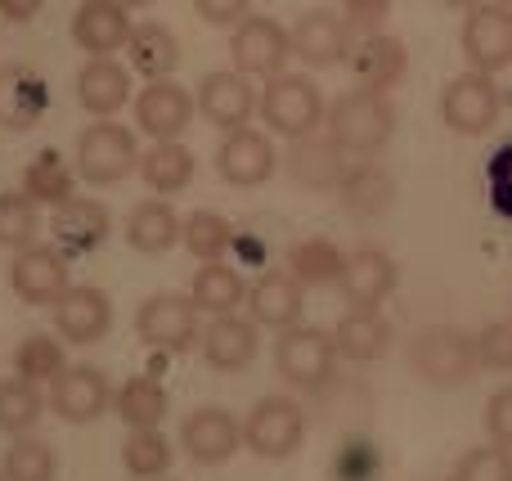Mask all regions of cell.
<instances>
[{
  "label": "cell",
  "mask_w": 512,
  "mask_h": 481,
  "mask_svg": "<svg viewBox=\"0 0 512 481\" xmlns=\"http://www.w3.org/2000/svg\"><path fill=\"white\" fill-rule=\"evenodd\" d=\"M230 59L248 77H279L283 63L292 59V32L265 14H248L243 23H234Z\"/></svg>",
  "instance_id": "obj_10"
},
{
  "label": "cell",
  "mask_w": 512,
  "mask_h": 481,
  "mask_svg": "<svg viewBox=\"0 0 512 481\" xmlns=\"http://www.w3.org/2000/svg\"><path fill=\"white\" fill-rule=\"evenodd\" d=\"M409 365H414V374L432 387L468 383V378L481 369L477 338L454 329V324H427V329H418L414 342H409Z\"/></svg>",
  "instance_id": "obj_2"
},
{
  "label": "cell",
  "mask_w": 512,
  "mask_h": 481,
  "mask_svg": "<svg viewBox=\"0 0 512 481\" xmlns=\"http://www.w3.org/2000/svg\"><path fill=\"white\" fill-rule=\"evenodd\" d=\"M108 401H113V387H108L104 369H95V365H68L50 383L54 414L68 423H95L108 410Z\"/></svg>",
  "instance_id": "obj_16"
},
{
  "label": "cell",
  "mask_w": 512,
  "mask_h": 481,
  "mask_svg": "<svg viewBox=\"0 0 512 481\" xmlns=\"http://www.w3.org/2000/svg\"><path fill=\"white\" fill-rule=\"evenodd\" d=\"M5 481H54L59 464H54V450L36 437H14V446L5 450V464H0Z\"/></svg>",
  "instance_id": "obj_40"
},
{
  "label": "cell",
  "mask_w": 512,
  "mask_h": 481,
  "mask_svg": "<svg viewBox=\"0 0 512 481\" xmlns=\"http://www.w3.org/2000/svg\"><path fill=\"white\" fill-rule=\"evenodd\" d=\"M189 297H194V306L207 315H230V311H239V302H248V284H243V275L234 266H225V261H203V266L194 270Z\"/></svg>",
  "instance_id": "obj_30"
},
{
  "label": "cell",
  "mask_w": 512,
  "mask_h": 481,
  "mask_svg": "<svg viewBox=\"0 0 512 481\" xmlns=\"http://www.w3.org/2000/svg\"><path fill=\"white\" fill-rule=\"evenodd\" d=\"M248 5H252V0H194L198 18H203V23H212V27L243 23V18H248Z\"/></svg>",
  "instance_id": "obj_47"
},
{
  "label": "cell",
  "mask_w": 512,
  "mask_h": 481,
  "mask_svg": "<svg viewBox=\"0 0 512 481\" xmlns=\"http://www.w3.org/2000/svg\"><path fill=\"white\" fill-rule=\"evenodd\" d=\"M122 464H126V473L140 477V481L167 477V468H171V441L162 437L158 428H131V437H126V446H122Z\"/></svg>",
  "instance_id": "obj_38"
},
{
  "label": "cell",
  "mask_w": 512,
  "mask_h": 481,
  "mask_svg": "<svg viewBox=\"0 0 512 481\" xmlns=\"http://www.w3.org/2000/svg\"><path fill=\"white\" fill-rule=\"evenodd\" d=\"M135 333H140L144 347L167 351V356H176V351H189L198 338H203V333H198V306H194V297L153 293L149 302L140 306V315H135Z\"/></svg>",
  "instance_id": "obj_9"
},
{
  "label": "cell",
  "mask_w": 512,
  "mask_h": 481,
  "mask_svg": "<svg viewBox=\"0 0 512 481\" xmlns=\"http://www.w3.org/2000/svg\"><path fill=\"white\" fill-rule=\"evenodd\" d=\"M333 342H337V356L355 360V365H369V360L387 356L391 324L378 311H346L333 329Z\"/></svg>",
  "instance_id": "obj_28"
},
{
  "label": "cell",
  "mask_w": 512,
  "mask_h": 481,
  "mask_svg": "<svg viewBox=\"0 0 512 481\" xmlns=\"http://www.w3.org/2000/svg\"><path fill=\"white\" fill-rule=\"evenodd\" d=\"M23 194L32 198V203H68L72 194H77V176H72V167L59 158V149H41L32 162H27L23 171Z\"/></svg>",
  "instance_id": "obj_34"
},
{
  "label": "cell",
  "mask_w": 512,
  "mask_h": 481,
  "mask_svg": "<svg viewBox=\"0 0 512 481\" xmlns=\"http://www.w3.org/2000/svg\"><path fill=\"white\" fill-rule=\"evenodd\" d=\"M14 369H18V378H27V383H54L68 365H63L59 342L32 333V338H23V347L14 351Z\"/></svg>",
  "instance_id": "obj_42"
},
{
  "label": "cell",
  "mask_w": 512,
  "mask_h": 481,
  "mask_svg": "<svg viewBox=\"0 0 512 481\" xmlns=\"http://www.w3.org/2000/svg\"><path fill=\"white\" fill-rule=\"evenodd\" d=\"M324 126L346 153H378L396 135V104L387 90L351 86L328 104Z\"/></svg>",
  "instance_id": "obj_1"
},
{
  "label": "cell",
  "mask_w": 512,
  "mask_h": 481,
  "mask_svg": "<svg viewBox=\"0 0 512 481\" xmlns=\"http://www.w3.org/2000/svg\"><path fill=\"white\" fill-rule=\"evenodd\" d=\"M477 356H481V365L486 369H512V320H499V324H490L486 333L477 338Z\"/></svg>",
  "instance_id": "obj_44"
},
{
  "label": "cell",
  "mask_w": 512,
  "mask_h": 481,
  "mask_svg": "<svg viewBox=\"0 0 512 481\" xmlns=\"http://www.w3.org/2000/svg\"><path fill=\"white\" fill-rule=\"evenodd\" d=\"M41 234V203L27 194H0V248H27Z\"/></svg>",
  "instance_id": "obj_41"
},
{
  "label": "cell",
  "mask_w": 512,
  "mask_h": 481,
  "mask_svg": "<svg viewBox=\"0 0 512 481\" xmlns=\"http://www.w3.org/2000/svg\"><path fill=\"white\" fill-rule=\"evenodd\" d=\"M342 248H337L333 239H301L297 248L288 252V270L297 275L301 288H328L342 279Z\"/></svg>",
  "instance_id": "obj_35"
},
{
  "label": "cell",
  "mask_w": 512,
  "mask_h": 481,
  "mask_svg": "<svg viewBox=\"0 0 512 481\" xmlns=\"http://www.w3.org/2000/svg\"><path fill=\"white\" fill-rule=\"evenodd\" d=\"M459 45H463L468 68H477V72L495 77V72L512 68V9L504 0H495V5L481 0V5L468 9V18H463Z\"/></svg>",
  "instance_id": "obj_8"
},
{
  "label": "cell",
  "mask_w": 512,
  "mask_h": 481,
  "mask_svg": "<svg viewBox=\"0 0 512 481\" xmlns=\"http://www.w3.org/2000/svg\"><path fill=\"white\" fill-rule=\"evenodd\" d=\"M306 441V414L292 396H261L243 423V446L256 459H288Z\"/></svg>",
  "instance_id": "obj_6"
},
{
  "label": "cell",
  "mask_w": 512,
  "mask_h": 481,
  "mask_svg": "<svg viewBox=\"0 0 512 481\" xmlns=\"http://www.w3.org/2000/svg\"><path fill=\"white\" fill-rule=\"evenodd\" d=\"M441 122L454 135H486L499 122V86L490 72H459L441 90Z\"/></svg>",
  "instance_id": "obj_7"
},
{
  "label": "cell",
  "mask_w": 512,
  "mask_h": 481,
  "mask_svg": "<svg viewBox=\"0 0 512 481\" xmlns=\"http://www.w3.org/2000/svg\"><path fill=\"white\" fill-rule=\"evenodd\" d=\"M72 41L86 54H117L131 41V14L117 0H81L72 14Z\"/></svg>",
  "instance_id": "obj_22"
},
{
  "label": "cell",
  "mask_w": 512,
  "mask_h": 481,
  "mask_svg": "<svg viewBox=\"0 0 512 481\" xmlns=\"http://www.w3.org/2000/svg\"><path fill=\"white\" fill-rule=\"evenodd\" d=\"M198 113L207 117L212 126H221V131H239V126L252 122L256 113V90L248 81V72L239 68H221V72H207L203 81H198Z\"/></svg>",
  "instance_id": "obj_14"
},
{
  "label": "cell",
  "mask_w": 512,
  "mask_h": 481,
  "mask_svg": "<svg viewBox=\"0 0 512 481\" xmlns=\"http://www.w3.org/2000/svg\"><path fill=\"white\" fill-rule=\"evenodd\" d=\"M274 369L288 378L292 387L301 392H319V387L333 383V369H337V342L333 333L315 329V324H292L283 329V338L274 342Z\"/></svg>",
  "instance_id": "obj_5"
},
{
  "label": "cell",
  "mask_w": 512,
  "mask_h": 481,
  "mask_svg": "<svg viewBox=\"0 0 512 481\" xmlns=\"http://www.w3.org/2000/svg\"><path fill=\"white\" fill-rule=\"evenodd\" d=\"M45 113V86L36 72L27 68H5L0 72V122L14 126V131H27L36 126Z\"/></svg>",
  "instance_id": "obj_31"
},
{
  "label": "cell",
  "mask_w": 512,
  "mask_h": 481,
  "mask_svg": "<svg viewBox=\"0 0 512 481\" xmlns=\"http://www.w3.org/2000/svg\"><path fill=\"white\" fill-rule=\"evenodd\" d=\"M504 5H508V9H512V0H504Z\"/></svg>",
  "instance_id": "obj_52"
},
{
  "label": "cell",
  "mask_w": 512,
  "mask_h": 481,
  "mask_svg": "<svg viewBox=\"0 0 512 481\" xmlns=\"http://www.w3.org/2000/svg\"><path fill=\"white\" fill-rule=\"evenodd\" d=\"M454 481H512V455L508 446H477L459 459L454 468Z\"/></svg>",
  "instance_id": "obj_43"
},
{
  "label": "cell",
  "mask_w": 512,
  "mask_h": 481,
  "mask_svg": "<svg viewBox=\"0 0 512 481\" xmlns=\"http://www.w3.org/2000/svg\"><path fill=\"white\" fill-rule=\"evenodd\" d=\"M194 108H198V99L180 81L158 77L135 95V126L149 140H180L189 131V122H194Z\"/></svg>",
  "instance_id": "obj_12"
},
{
  "label": "cell",
  "mask_w": 512,
  "mask_h": 481,
  "mask_svg": "<svg viewBox=\"0 0 512 481\" xmlns=\"http://www.w3.org/2000/svg\"><path fill=\"white\" fill-rule=\"evenodd\" d=\"M41 414H45V396L36 392V383H27V378H5L0 383V432L23 437V432H32L41 423Z\"/></svg>",
  "instance_id": "obj_37"
},
{
  "label": "cell",
  "mask_w": 512,
  "mask_h": 481,
  "mask_svg": "<svg viewBox=\"0 0 512 481\" xmlns=\"http://www.w3.org/2000/svg\"><path fill=\"white\" fill-rule=\"evenodd\" d=\"M337 288H342V297H346L351 311H378V306L391 297V288H396V261H391L382 248L351 252L346 266H342Z\"/></svg>",
  "instance_id": "obj_18"
},
{
  "label": "cell",
  "mask_w": 512,
  "mask_h": 481,
  "mask_svg": "<svg viewBox=\"0 0 512 481\" xmlns=\"http://www.w3.org/2000/svg\"><path fill=\"white\" fill-rule=\"evenodd\" d=\"M337 194H342V207L351 216H360V221H373V216H382L391 207V194H396V185H391V176L382 167H373V162H355V167H346Z\"/></svg>",
  "instance_id": "obj_29"
},
{
  "label": "cell",
  "mask_w": 512,
  "mask_h": 481,
  "mask_svg": "<svg viewBox=\"0 0 512 481\" xmlns=\"http://www.w3.org/2000/svg\"><path fill=\"white\" fill-rule=\"evenodd\" d=\"M77 99L90 117H113L131 99V72L113 54H90L77 72Z\"/></svg>",
  "instance_id": "obj_23"
},
{
  "label": "cell",
  "mask_w": 512,
  "mask_h": 481,
  "mask_svg": "<svg viewBox=\"0 0 512 481\" xmlns=\"http://www.w3.org/2000/svg\"><path fill=\"white\" fill-rule=\"evenodd\" d=\"M239 441H243L239 423H234V414L221 410V405H203V410H194L185 419V428H180V446H185V455L203 468H221L225 459L239 450Z\"/></svg>",
  "instance_id": "obj_17"
},
{
  "label": "cell",
  "mask_w": 512,
  "mask_h": 481,
  "mask_svg": "<svg viewBox=\"0 0 512 481\" xmlns=\"http://www.w3.org/2000/svg\"><path fill=\"white\" fill-rule=\"evenodd\" d=\"M54 329H59L63 342H77V347L108 338V329H113V302H108V293L90 284H72L54 302Z\"/></svg>",
  "instance_id": "obj_15"
},
{
  "label": "cell",
  "mask_w": 512,
  "mask_h": 481,
  "mask_svg": "<svg viewBox=\"0 0 512 481\" xmlns=\"http://www.w3.org/2000/svg\"><path fill=\"white\" fill-rule=\"evenodd\" d=\"M261 117L274 135L283 140H301V135L319 131V122L328 117L324 108V95L310 77L301 72H279V77H265V90H261Z\"/></svg>",
  "instance_id": "obj_3"
},
{
  "label": "cell",
  "mask_w": 512,
  "mask_h": 481,
  "mask_svg": "<svg viewBox=\"0 0 512 481\" xmlns=\"http://www.w3.org/2000/svg\"><path fill=\"white\" fill-rule=\"evenodd\" d=\"M180 234H185V221L176 216V207H171L167 198H144V203L126 216V243H131L135 252H144V257L171 252L180 243Z\"/></svg>",
  "instance_id": "obj_27"
},
{
  "label": "cell",
  "mask_w": 512,
  "mask_h": 481,
  "mask_svg": "<svg viewBox=\"0 0 512 481\" xmlns=\"http://www.w3.org/2000/svg\"><path fill=\"white\" fill-rule=\"evenodd\" d=\"M342 9L351 23H378V18L391 9V0H342Z\"/></svg>",
  "instance_id": "obj_48"
},
{
  "label": "cell",
  "mask_w": 512,
  "mask_h": 481,
  "mask_svg": "<svg viewBox=\"0 0 512 481\" xmlns=\"http://www.w3.org/2000/svg\"><path fill=\"white\" fill-rule=\"evenodd\" d=\"M126 50H131V68L144 72L149 81L171 77V72H176V63H180L176 32H171V27H162V23H135Z\"/></svg>",
  "instance_id": "obj_32"
},
{
  "label": "cell",
  "mask_w": 512,
  "mask_h": 481,
  "mask_svg": "<svg viewBox=\"0 0 512 481\" xmlns=\"http://www.w3.org/2000/svg\"><path fill=\"white\" fill-rule=\"evenodd\" d=\"M131 171H140V144H135L131 126L99 117L77 135V176L90 185H117Z\"/></svg>",
  "instance_id": "obj_4"
},
{
  "label": "cell",
  "mask_w": 512,
  "mask_h": 481,
  "mask_svg": "<svg viewBox=\"0 0 512 481\" xmlns=\"http://www.w3.org/2000/svg\"><path fill=\"white\" fill-rule=\"evenodd\" d=\"M9 288H14L27 306L59 302V297L72 288L63 248H45V243H27V248H18L14 266H9Z\"/></svg>",
  "instance_id": "obj_13"
},
{
  "label": "cell",
  "mask_w": 512,
  "mask_h": 481,
  "mask_svg": "<svg viewBox=\"0 0 512 481\" xmlns=\"http://www.w3.org/2000/svg\"><path fill=\"white\" fill-rule=\"evenodd\" d=\"M45 0H0V14L9 18V23H32L36 14H41Z\"/></svg>",
  "instance_id": "obj_49"
},
{
  "label": "cell",
  "mask_w": 512,
  "mask_h": 481,
  "mask_svg": "<svg viewBox=\"0 0 512 481\" xmlns=\"http://www.w3.org/2000/svg\"><path fill=\"white\" fill-rule=\"evenodd\" d=\"M117 5H126V9H144V5H158V0H117Z\"/></svg>",
  "instance_id": "obj_51"
},
{
  "label": "cell",
  "mask_w": 512,
  "mask_h": 481,
  "mask_svg": "<svg viewBox=\"0 0 512 481\" xmlns=\"http://www.w3.org/2000/svg\"><path fill=\"white\" fill-rule=\"evenodd\" d=\"M301 306H306V288L297 284L292 270H270L248 288V311L265 329H292L301 320Z\"/></svg>",
  "instance_id": "obj_24"
},
{
  "label": "cell",
  "mask_w": 512,
  "mask_h": 481,
  "mask_svg": "<svg viewBox=\"0 0 512 481\" xmlns=\"http://www.w3.org/2000/svg\"><path fill=\"white\" fill-rule=\"evenodd\" d=\"M140 176L153 194H180L194 180V153L180 140H153V149L140 153Z\"/></svg>",
  "instance_id": "obj_33"
},
{
  "label": "cell",
  "mask_w": 512,
  "mask_h": 481,
  "mask_svg": "<svg viewBox=\"0 0 512 481\" xmlns=\"http://www.w3.org/2000/svg\"><path fill=\"white\" fill-rule=\"evenodd\" d=\"M486 432L499 446H512V387H499L486 405Z\"/></svg>",
  "instance_id": "obj_45"
},
{
  "label": "cell",
  "mask_w": 512,
  "mask_h": 481,
  "mask_svg": "<svg viewBox=\"0 0 512 481\" xmlns=\"http://www.w3.org/2000/svg\"><path fill=\"white\" fill-rule=\"evenodd\" d=\"M355 72V86H369V90H391L405 81L409 72V50L400 36L387 32H369L360 41H351V54H346Z\"/></svg>",
  "instance_id": "obj_19"
},
{
  "label": "cell",
  "mask_w": 512,
  "mask_h": 481,
  "mask_svg": "<svg viewBox=\"0 0 512 481\" xmlns=\"http://www.w3.org/2000/svg\"><path fill=\"white\" fill-rule=\"evenodd\" d=\"M292 54L306 68H333V63H342L351 54V27L337 14H328V9H310L292 27Z\"/></svg>",
  "instance_id": "obj_21"
},
{
  "label": "cell",
  "mask_w": 512,
  "mask_h": 481,
  "mask_svg": "<svg viewBox=\"0 0 512 481\" xmlns=\"http://www.w3.org/2000/svg\"><path fill=\"white\" fill-rule=\"evenodd\" d=\"M256 320H239V315H212L203 329V360L221 374H239L256 360Z\"/></svg>",
  "instance_id": "obj_25"
},
{
  "label": "cell",
  "mask_w": 512,
  "mask_h": 481,
  "mask_svg": "<svg viewBox=\"0 0 512 481\" xmlns=\"http://www.w3.org/2000/svg\"><path fill=\"white\" fill-rule=\"evenodd\" d=\"M108 207L95 203V198H81L72 194L68 203L54 207V239H59L63 252H95L99 243L108 239Z\"/></svg>",
  "instance_id": "obj_26"
},
{
  "label": "cell",
  "mask_w": 512,
  "mask_h": 481,
  "mask_svg": "<svg viewBox=\"0 0 512 481\" xmlns=\"http://www.w3.org/2000/svg\"><path fill=\"white\" fill-rule=\"evenodd\" d=\"M167 405V387L149 374L126 378L122 392H117V414H122L126 428H158L167 419Z\"/></svg>",
  "instance_id": "obj_36"
},
{
  "label": "cell",
  "mask_w": 512,
  "mask_h": 481,
  "mask_svg": "<svg viewBox=\"0 0 512 481\" xmlns=\"http://www.w3.org/2000/svg\"><path fill=\"white\" fill-rule=\"evenodd\" d=\"M441 5H450V9H477L481 0H441Z\"/></svg>",
  "instance_id": "obj_50"
},
{
  "label": "cell",
  "mask_w": 512,
  "mask_h": 481,
  "mask_svg": "<svg viewBox=\"0 0 512 481\" xmlns=\"http://www.w3.org/2000/svg\"><path fill=\"white\" fill-rule=\"evenodd\" d=\"M180 243H185L198 261H221L234 243V225L225 221L221 212H207L203 207V212L185 216V234H180Z\"/></svg>",
  "instance_id": "obj_39"
},
{
  "label": "cell",
  "mask_w": 512,
  "mask_h": 481,
  "mask_svg": "<svg viewBox=\"0 0 512 481\" xmlns=\"http://www.w3.org/2000/svg\"><path fill=\"white\" fill-rule=\"evenodd\" d=\"M274 167H279V153H274V144L265 131H256V126L225 131L221 149H216V171H221L225 185L256 189L274 176Z\"/></svg>",
  "instance_id": "obj_11"
},
{
  "label": "cell",
  "mask_w": 512,
  "mask_h": 481,
  "mask_svg": "<svg viewBox=\"0 0 512 481\" xmlns=\"http://www.w3.org/2000/svg\"><path fill=\"white\" fill-rule=\"evenodd\" d=\"M490 198H495L499 212L512 216V144H504L490 162Z\"/></svg>",
  "instance_id": "obj_46"
},
{
  "label": "cell",
  "mask_w": 512,
  "mask_h": 481,
  "mask_svg": "<svg viewBox=\"0 0 512 481\" xmlns=\"http://www.w3.org/2000/svg\"><path fill=\"white\" fill-rule=\"evenodd\" d=\"M342 144L333 140V135H301V140H292V149L283 153V167H288V176L297 180L301 189H337L346 176V158H342Z\"/></svg>",
  "instance_id": "obj_20"
}]
</instances>
